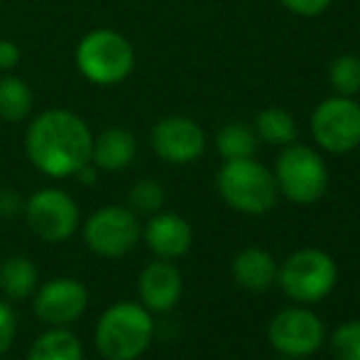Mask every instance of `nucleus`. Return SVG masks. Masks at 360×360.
<instances>
[{
	"label": "nucleus",
	"instance_id": "nucleus-1",
	"mask_svg": "<svg viewBox=\"0 0 360 360\" xmlns=\"http://www.w3.org/2000/svg\"><path fill=\"white\" fill-rule=\"evenodd\" d=\"M94 133L79 113L47 108L34 115L25 133V152L32 167L52 179L74 176L91 162Z\"/></svg>",
	"mask_w": 360,
	"mask_h": 360
},
{
	"label": "nucleus",
	"instance_id": "nucleus-2",
	"mask_svg": "<svg viewBox=\"0 0 360 360\" xmlns=\"http://www.w3.org/2000/svg\"><path fill=\"white\" fill-rule=\"evenodd\" d=\"M74 64L89 84L118 86L133 74L135 47L118 30H91L76 44Z\"/></svg>",
	"mask_w": 360,
	"mask_h": 360
},
{
	"label": "nucleus",
	"instance_id": "nucleus-3",
	"mask_svg": "<svg viewBox=\"0 0 360 360\" xmlns=\"http://www.w3.org/2000/svg\"><path fill=\"white\" fill-rule=\"evenodd\" d=\"M155 336L152 311L138 302H118L96 323V348L105 360H138Z\"/></svg>",
	"mask_w": 360,
	"mask_h": 360
},
{
	"label": "nucleus",
	"instance_id": "nucleus-4",
	"mask_svg": "<svg viewBox=\"0 0 360 360\" xmlns=\"http://www.w3.org/2000/svg\"><path fill=\"white\" fill-rule=\"evenodd\" d=\"M216 186L221 199L231 209L248 216L267 214L277 204V194H280L275 174L255 157L223 162L216 176Z\"/></svg>",
	"mask_w": 360,
	"mask_h": 360
},
{
	"label": "nucleus",
	"instance_id": "nucleus-5",
	"mask_svg": "<svg viewBox=\"0 0 360 360\" xmlns=\"http://www.w3.org/2000/svg\"><path fill=\"white\" fill-rule=\"evenodd\" d=\"M277 191L285 194L292 204H316L328 189V169L323 157L307 145L282 147L275 165Z\"/></svg>",
	"mask_w": 360,
	"mask_h": 360
},
{
	"label": "nucleus",
	"instance_id": "nucleus-6",
	"mask_svg": "<svg viewBox=\"0 0 360 360\" xmlns=\"http://www.w3.org/2000/svg\"><path fill=\"white\" fill-rule=\"evenodd\" d=\"M338 280L336 262L331 255L316 248H307L289 255L285 265L277 267V282L289 299L314 304L326 299Z\"/></svg>",
	"mask_w": 360,
	"mask_h": 360
},
{
	"label": "nucleus",
	"instance_id": "nucleus-7",
	"mask_svg": "<svg viewBox=\"0 0 360 360\" xmlns=\"http://www.w3.org/2000/svg\"><path fill=\"white\" fill-rule=\"evenodd\" d=\"M143 238L140 218L130 206H103L84 223V240L91 252L101 257H123Z\"/></svg>",
	"mask_w": 360,
	"mask_h": 360
},
{
	"label": "nucleus",
	"instance_id": "nucleus-8",
	"mask_svg": "<svg viewBox=\"0 0 360 360\" xmlns=\"http://www.w3.org/2000/svg\"><path fill=\"white\" fill-rule=\"evenodd\" d=\"M311 135L321 150L346 155L360 147V103L351 96H328L311 113Z\"/></svg>",
	"mask_w": 360,
	"mask_h": 360
},
{
	"label": "nucleus",
	"instance_id": "nucleus-9",
	"mask_svg": "<svg viewBox=\"0 0 360 360\" xmlns=\"http://www.w3.org/2000/svg\"><path fill=\"white\" fill-rule=\"evenodd\" d=\"M22 211L30 231L47 243L69 240L79 231L81 211L69 191L54 189V186L39 189L25 201Z\"/></svg>",
	"mask_w": 360,
	"mask_h": 360
},
{
	"label": "nucleus",
	"instance_id": "nucleus-10",
	"mask_svg": "<svg viewBox=\"0 0 360 360\" xmlns=\"http://www.w3.org/2000/svg\"><path fill=\"white\" fill-rule=\"evenodd\" d=\"M267 338L287 358L314 356L323 346V323L309 309H282L267 326Z\"/></svg>",
	"mask_w": 360,
	"mask_h": 360
},
{
	"label": "nucleus",
	"instance_id": "nucleus-11",
	"mask_svg": "<svg viewBox=\"0 0 360 360\" xmlns=\"http://www.w3.org/2000/svg\"><path fill=\"white\" fill-rule=\"evenodd\" d=\"M150 145L160 160L169 165H191L206 150V133L186 115H167L152 125Z\"/></svg>",
	"mask_w": 360,
	"mask_h": 360
},
{
	"label": "nucleus",
	"instance_id": "nucleus-12",
	"mask_svg": "<svg viewBox=\"0 0 360 360\" xmlns=\"http://www.w3.org/2000/svg\"><path fill=\"white\" fill-rule=\"evenodd\" d=\"M89 307V292L84 282L74 277H57L34 289V316L49 326H69L79 321Z\"/></svg>",
	"mask_w": 360,
	"mask_h": 360
},
{
	"label": "nucleus",
	"instance_id": "nucleus-13",
	"mask_svg": "<svg viewBox=\"0 0 360 360\" xmlns=\"http://www.w3.org/2000/svg\"><path fill=\"white\" fill-rule=\"evenodd\" d=\"M181 272L169 260H155L138 277L140 304L152 314L172 311L181 299Z\"/></svg>",
	"mask_w": 360,
	"mask_h": 360
},
{
	"label": "nucleus",
	"instance_id": "nucleus-14",
	"mask_svg": "<svg viewBox=\"0 0 360 360\" xmlns=\"http://www.w3.org/2000/svg\"><path fill=\"white\" fill-rule=\"evenodd\" d=\"M143 238L152 252L160 260H176V257L186 255L194 243V233L186 218L179 214H152L143 228Z\"/></svg>",
	"mask_w": 360,
	"mask_h": 360
},
{
	"label": "nucleus",
	"instance_id": "nucleus-15",
	"mask_svg": "<svg viewBox=\"0 0 360 360\" xmlns=\"http://www.w3.org/2000/svg\"><path fill=\"white\" fill-rule=\"evenodd\" d=\"M138 155V140L128 128L110 125L94 135V147H91V165L101 172H120L133 165Z\"/></svg>",
	"mask_w": 360,
	"mask_h": 360
},
{
	"label": "nucleus",
	"instance_id": "nucleus-16",
	"mask_svg": "<svg viewBox=\"0 0 360 360\" xmlns=\"http://www.w3.org/2000/svg\"><path fill=\"white\" fill-rule=\"evenodd\" d=\"M233 280L248 292H265L277 280V262L262 248H245L233 260Z\"/></svg>",
	"mask_w": 360,
	"mask_h": 360
},
{
	"label": "nucleus",
	"instance_id": "nucleus-17",
	"mask_svg": "<svg viewBox=\"0 0 360 360\" xmlns=\"http://www.w3.org/2000/svg\"><path fill=\"white\" fill-rule=\"evenodd\" d=\"M34 105V94L22 76H0V120L22 123L30 118Z\"/></svg>",
	"mask_w": 360,
	"mask_h": 360
},
{
	"label": "nucleus",
	"instance_id": "nucleus-18",
	"mask_svg": "<svg viewBox=\"0 0 360 360\" xmlns=\"http://www.w3.org/2000/svg\"><path fill=\"white\" fill-rule=\"evenodd\" d=\"M27 360H84L81 341L64 326H54L37 336Z\"/></svg>",
	"mask_w": 360,
	"mask_h": 360
},
{
	"label": "nucleus",
	"instance_id": "nucleus-19",
	"mask_svg": "<svg viewBox=\"0 0 360 360\" xmlns=\"http://www.w3.org/2000/svg\"><path fill=\"white\" fill-rule=\"evenodd\" d=\"M257 140L275 147H287L297 143L299 128L294 115L285 108H265L255 115V123H252Z\"/></svg>",
	"mask_w": 360,
	"mask_h": 360
},
{
	"label": "nucleus",
	"instance_id": "nucleus-20",
	"mask_svg": "<svg viewBox=\"0 0 360 360\" xmlns=\"http://www.w3.org/2000/svg\"><path fill=\"white\" fill-rule=\"evenodd\" d=\"M39 282V272L30 257L15 255L8 257L0 267V287L10 299H27L34 294Z\"/></svg>",
	"mask_w": 360,
	"mask_h": 360
},
{
	"label": "nucleus",
	"instance_id": "nucleus-21",
	"mask_svg": "<svg viewBox=\"0 0 360 360\" xmlns=\"http://www.w3.org/2000/svg\"><path fill=\"white\" fill-rule=\"evenodd\" d=\"M257 143H260V140H257L255 130L245 123H228V125H223L216 135V150H218V155L223 157V162L255 157Z\"/></svg>",
	"mask_w": 360,
	"mask_h": 360
},
{
	"label": "nucleus",
	"instance_id": "nucleus-22",
	"mask_svg": "<svg viewBox=\"0 0 360 360\" xmlns=\"http://www.w3.org/2000/svg\"><path fill=\"white\" fill-rule=\"evenodd\" d=\"M328 84L338 96L356 98L360 94V57L358 54H338L328 67Z\"/></svg>",
	"mask_w": 360,
	"mask_h": 360
},
{
	"label": "nucleus",
	"instance_id": "nucleus-23",
	"mask_svg": "<svg viewBox=\"0 0 360 360\" xmlns=\"http://www.w3.org/2000/svg\"><path fill=\"white\" fill-rule=\"evenodd\" d=\"M130 209L135 211V214H157V211L165 206V186L160 184L157 179H140L133 184V189H130Z\"/></svg>",
	"mask_w": 360,
	"mask_h": 360
},
{
	"label": "nucleus",
	"instance_id": "nucleus-24",
	"mask_svg": "<svg viewBox=\"0 0 360 360\" xmlns=\"http://www.w3.org/2000/svg\"><path fill=\"white\" fill-rule=\"evenodd\" d=\"M331 353L336 360H360V319L341 323L333 331Z\"/></svg>",
	"mask_w": 360,
	"mask_h": 360
},
{
	"label": "nucleus",
	"instance_id": "nucleus-25",
	"mask_svg": "<svg viewBox=\"0 0 360 360\" xmlns=\"http://www.w3.org/2000/svg\"><path fill=\"white\" fill-rule=\"evenodd\" d=\"M15 333H18V319H15V311L5 302H0V356H5V353L13 348Z\"/></svg>",
	"mask_w": 360,
	"mask_h": 360
},
{
	"label": "nucleus",
	"instance_id": "nucleus-26",
	"mask_svg": "<svg viewBox=\"0 0 360 360\" xmlns=\"http://www.w3.org/2000/svg\"><path fill=\"white\" fill-rule=\"evenodd\" d=\"M331 3L333 0H280L282 8H287L289 13L299 15V18H319L331 8Z\"/></svg>",
	"mask_w": 360,
	"mask_h": 360
},
{
	"label": "nucleus",
	"instance_id": "nucleus-27",
	"mask_svg": "<svg viewBox=\"0 0 360 360\" xmlns=\"http://www.w3.org/2000/svg\"><path fill=\"white\" fill-rule=\"evenodd\" d=\"M22 59V49L13 39H0V74L13 72Z\"/></svg>",
	"mask_w": 360,
	"mask_h": 360
},
{
	"label": "nucleus",
	"instance_id": "nucleus-28",
	"mask_svg": "<svg viewBox=\"0 0 360 360\" xmlns=\"http://www.w3.org/2000/svg\"><path fill=\"white\" fill-rule=\"evenodd\" d=\"M282 360H294V358H287V356H285V358H282Z\"/></svg>",
	"mask_w": 360,
	"mask_h": 360
}]
</instances>
